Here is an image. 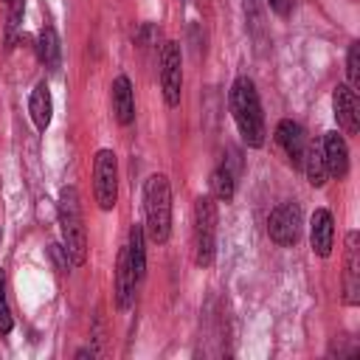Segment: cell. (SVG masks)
Returning a JSON list of instances; mask_svg holds the SVG:
<instances>
[{
  "label": "cell",
  "instance_id": "obj_1",
  "mask_svg": "<svg viewBox=\"0 0 360 360\" xmlns=\"http://www.w3.org/2000/svg\"><path fill=\"white\" fill-rule=\"evenodd\" d=\"M231 112H233V121H236L242 141L248 146L259 149L264 143V115H262L256 84L248 76H239L231 87Z\"/></svg>",
  "mask_w": 360,
  "mask_h": 360
},
{
  "label": "cell",
  "instance_id": "obj_2",
  "mask_svg": "<svg viewBox=\"0 0 360 360\" xmlns=\"http://www.w3.org/2000/svg\"><path fill=\"white\" fill-rule=\"evenodd\" d=\"M56 217H59V233H62L65 253H68L70 264L82 267L87 262V231H84V219H82V208H79V191L73 186H65L59 191Z\"/></svg>",
  "mask_w": 360,
  "mask_h": 360
},
{
  "label": "cell",
  "instance_id": "obj_3",
  "mask_svg": "<svg viewBox=\"0 0 360 360\" xmlns=\"http://www.w3.org/2000/svg\"><path fill=\"white\" fill-rule=\"evenodd\" d=\"M143 214L146 233L155 245H163L172 233V188L166 174H152L143 186Z\"/></svg>",
  "mask_w": 360,
  "mask_h": 360
},
{
  "label": "cell",
  "instance_id": "obj_4",
  "mask_svg": "<svg viewBox=\"0 0 360 360\" xmlns=\"http://www.w3.org/2000/svg\"><path fill=\"white\" fill-rule=\"evenodd\" d=\"M217 253V202L211 194L200 197L194 205V262L211 267Z\"/></svg>",
  "mask_w": 360,
  "mask_h": 360
},
{
  "label": "cell",
  "instance_id": "obj_5",
  "mask_svg": "<svg viewBox=\"0 0 360 360\" xmlns=\"http://www.w3.org/2000/svg\"><path fill=\"white\" fill-rule=\"evenodd\" d=\"M93 191L101 211H112L118 200V160L112 149H98L93 163Z\"/></svg>",
  "mask_w": 360,
  "mask_h": 360
},
{
  "label": "cell",
  "instance_id": "obj_6",
  "mask_svg": "<svg viewBox=\"0 0 360 360\" xmlns=\"http://www.w3.org/2000/svg\"><path fill=\"white\" fill-rule=\"evenodd\" d=\"M160 90H163V101L169 107L180 104V93H183V53L177 42H166L160 51Z\"/></svg>",
  "mask_w": 360,
  "mask_h": 360
},
{
  "label": "cell",
  "instance_id": "obj_7",
  "mask_svg": "<svg viewBox=\"0 0 360 360\" xmlns=\"http://www.w3.org/2000/svg\"><path fill=\"white\" fill-rule=\"evenodd\" d=\"M267 233L276 245L290 248L301 236V205L298 202H281L267 217Z\"/></svg>",
  "mask_w": 360,
  "mask_h": 360
},
{
  "label": "cell",
  "instance_id": "obj_8",
  "mask_svg": "<svg viewBox=\"0 0 360 360\" xmlns=\"http://www.w3.org/2000/svg\"><path fill=\"white\" fill-rule=\"evenodd\" d=\"M276 141H278V146L284 149L287 160L298 169V166L304 163V152H307V135H304L301 124H295L292 118L278 121V127H276Z\"/></svg>",
  "mask_w": 360,
  "mask_h": 360
},
{
  "label": "cell",
  "instance_id": "obj_9",
  "mask_svg": "<svg viewBox=\"0 0 360 360\" xmlns=\"http://www.w3.org/2000/svg\"><path fill=\"white\" fill-rule=\"evenodd\" d=\"M332 110H335V121L346 135L357 132V98L354 90L349 84H338L332 93Z\"/></svg>",
  "mask_w": 360,
  "mask_h": 360
},
{
  "label": "cell",
  "instance_id": "obj_10",
  "mask_svg": "<svg viewBox=\"0 0 360 360\" xmlns=\"http://www.w3.org/2000/svg\"><path fill=\"white\" fill-rule=\"evenodd\" d=\"M332 242H335V222L332 214L326 208H315L312 219H309V245L315 250V256L326 259L332 253Z\"/></svg>",
  "mask_w": 360,
  "mask_h": 360
},
{
  "label": "cell",
  "instance_id": "obj_11",
  "mask_svg": "<svg viewBox=\"0 0 360 360\" xmlns=\"http://www.w3.org/2000/svg\"><path fill=\"white\" fill-rule=\"evenodd\" d=\"M135 287H138L135 270H132V264H129L127 248H121L118 262H115V307H118L121 312L132 307V301H135Z\"/></svg>",
  "mask_w": 360,
  "mask_h": 360
},
{
  "label": "cell",
  "instance_id": "obj_12",
  "mask_svg": "<svg viewBox=\"0 0 360 360\" xmlns=\"http://www.w3.org/2000/svg\"><path fill=\"white\" fill-rule=\"evenodd\" d=\"M343 290L346 304L360 301V248H357V231L346 233V273H343Z\"/></svg>",
  "mask_w": 360,
  "mask_h": 360
},
{
  "label": "cell",
  "instance_id": "obj_13",
  "mask_svg": "<svg viewBox=\"0 0 360 360\" xmlns=\"http://www.w3.org/2000/svg\"><path fill=\"white\" fill-rule=\"evenodd\" d=\"M321 149H323L326 172H329L332 177H338V180L346 177V174H349V146H346L343 135H338V132H326Z\"/></svg>",
  "mask_w": 360,
  "mask_h": 360
},
{
  "label": "cell",
  "instance_id": "obj_14",
  "mask_svg": "<svg viewBox=\"0 0 360 360\" xmlns=\"http://www.w3.org/2000/svg\"><path fill=\"white\" fill-rule=\"evenodd\" d=\"M28 112L34 118V127L39 132H45L51 127V115H53V98H51V90L45 82H37V87L31 90V98H28Z\"/></svg>",
  "mask_w": 360,
  "mask_h": 360
},
{
  "label": "cell",
  "instance_id": "obj_15",
  "mask_svg": "<svg viewBox=\"0 0 360 360\" xmlns=\"http://www.w3.org/2000/svg\"><path fill=\"white\" fill-rule=\"evenodd\" d=\"M112 112L118 124H132L135 118V96H132V84L127 76H118L112 82Z\"/></svg>",
  "mask_w": 360,
  "mask_h": 360
},
{
  "label": "cell",
  "instance_id": "obj_16",
  "mask_svg": "<svg viewBox=\"0 0 360 360\" xmlns=\"http://www.w3.org/2000/svg\"><path fill=\"white\" fill-rule=\"evenodd\" d=\"M127 256H129V264H132V270H135V278L141 281L143 278V273H146V231H143V225H132L129 228V239H127Z\"/></svg>",
  "mask_w": 360,
  "mask_h": 360
},
{
  "label": "cell",
  "instance_id": "obj_17",
  "mask_svg": "<svg viewBox=\"0 0 360 360\" xmlns=\"http://www.w3.org/2000/svg\"><path fill=\"white\" fill-rule=\"evenodd\" d=\"M37 56L39 62L48 68V70H56L59 68V59H62V45H59V34L56 28L45 25L37 37Z\"/></svg>",
  "mask_w": 360,
  "mask_h": 360
},
{
  "label": "cell",
  "instance_id": "obj_18",
  "mask_svg": "<svg viewBox=\"0 0 360 360\" xmlns=\"http://www.w3.org/2000/svg\"><path fill=\"white\" fill-rule=\"evenodd\" d=\"M304 172H307V180L315 186V188H321L323 183H326V177H329V172H326V163H323V149H321V143H307V152H304Z\"/></svg>",
  "mask_w": 360,
  "mask_h": 360
},
{
  "label": "cell",
  "instance_id": "obj_19",
  "mask_svg": "<svg viewBox=\"0 0 360 360\" xmlns=\"http://www.w3.org/2000/svg\"><path fill=\"white\" fill-rule=\"evenodd\" d=\"M211 194L217 200H222V202H231L233 200V174H231L228 166L214 169V174H211Z\"/></svg>",
  "mask_w": 360,
  "mask_h": 360
},
{
  "label": "cell",
  "instance_id": "obj_20",
  "mask_svg": "<svg viewBox=\"0 0 360 360\" xmlns=\"http://www.w3.org/2000/svg\"><path fill=\"white\" fill-rule=\"evenodd\" d=\"M242 8H245L248 31L259 39L262 31H264V8H262V0H242Z\"/></svg>",
  "mask_w": 360,
  "mask_h": 360
},
{
  "label": "cell",
  "instance_id": "obj_21",
  "mask_svg": "<svg viewBox=\"0 0 360 360\" xmlns=\"http://www.w3.org/2000/svg\"><path fill=\"white\" fill-rule=\"evenodd\" d=\"M22 11H25V0H8V25H6V42H8V48L14 42V34L22 25Z\"/></svg>",
  "mask_w": 360,
  "mask_h": 360
},
{
  "label": "cell",
  "instance_id": "obj_22",
  "mask_svg": "<svg viewBox=\"0 0 360 360\" xmlns=\"http://www.w3.org/2000/svg\"><path fill=\"white\" fill-rule=\"evenodd\" d=\"M346 73H349V87H360V42H352L349 45V53H346Z\"/></svg>",
  "mask_w": 360,
  "mask_h": 360
},
{
  "label": "cell",
  "instance_id": "obj_23",
  "mask_svg": "<svg viewBox=\"0 0 360 360\" xmlns=\"http://www.w3.org/2000/svg\"><path fill=\"white\" fill-rule=\"evenodd\" d=\"M14 326L11 309H8V298H6V273L0 270V335H8Z\"/></svg>",
  "mask_w": 360,
  "mask_h": 360
},
{
  "label": "cell",
  "instance_id": "obj_24",
  "mask_svg": "<svg viewBox=\"0 0 360 360\" xmlns=\"http://www.w3.org/2000/svg\"><path fill=\"white\" fill-rule=\"evenodd\" d=\"M264 3H267L270 11L278 14V17H287V14L292 11V0H264Z\"/></svg>",
  "mask_w": 360,
  "mask_h": 360
},
{
  "label": "cell",
  "instance_id": "obj_25",
  "mask_svg": "<svg viewBox=\"0 0 360 360\" xmlns=\"http://www.w3.org/2000/svg\"><path fill=\"white\" fill-rule=\"evenodd\" d=\"M6 3H8V0H6Z\"/></svg>",
  "mask_w": 360,
  "mask_h": 360
}]
</instances>
